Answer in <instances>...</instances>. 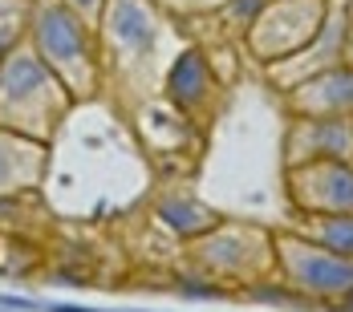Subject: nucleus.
I'll return each mask as SVG.
<instances>
[{"mask_svg": "<svg viewBox=\"0 0 353 312\" xmlns=\"http://www.w3.org/2000/svg\"><path fill=\"white\" fill-rule=\"evenodd\" d=\"M37 45H41L45 65H53L57 77L70 90L81 94L90 85V45H85V29L73 21L61 4H53V8L41 12V21H37Z\"/></svg>", "mask_w": 353, "mask_h": 312, "instance_id": "obj_1", "label": "nucleus"}, {"mask_svg": "<svg viewBox=\"0 0 353 312\" xmlns=\"http://www.w3.org/2000/svg\"><path fill=\"white\" fill-rule=\"evenodd\" d=\"M284 264H288V276L296 280L301 288L309 292H345L353 288V264L329 256V251H317L309 243H284Z\"/></svg>", "mask_w": 353, "mask_h": 312, "instance_id": "obj_2", "label": "nucleus"}, {"mask_svg": "<svg viewBox=\"0 0 353 312\" xmlns=\"http://www.w3.org/2000/svg\"><path fill=\"white\" fill-rule=\"evenodd\" d=\"M301 191V203L309 207H325V211H350L353 207V171L341 163H313L305 171H296L292 178Z\"/></svg>", "mask_w": 353, "mask_h": 312, "instance_id": "obj_3", "label": "nucleus"}, {"mask_svg": "<svg viewBox=\"0 0 353 312\" xmlns=\"http://www.w3.org/2000/svg\"><path fill=\"white\" fill-rule=\"evenodd\" d=\"M296 102L313 114H329V110H353V73H325L317 77Z\"/></svg>", "mask_w": 353, "mask_h": 312, "instance_id": "obj_4", "label": "nucleus"}, {"mask_svg": "<svg viewBox=\"0 0 353 312\" xmlns=\"http://www.w3.org/2000/svg\"><path fill=\"white\" fill-rule=\"evenodd\" d=\"M309 130V142H313V150H321L325 158H345L353 150V134L345 122H321L317 126H305Z\"/></svg>", "mask_w": 353, "mask_h": 312, "instance_id": "obj_5", "label": "nucleus"}, {"mask_svg": "<svg viewBox=\"0 0 353 312\" xmlns=\"http://www.w3.org/2000/svg\"><path fill=\"white\" fill-rule=\"evenodd\" d=\"M321 243L337 247L341 256H353V219H325V227H321Z\"/></svg>", "mask_w": 353, "mask_h": 312, "instance_id": "obj_6", "label": "nucleus"}, {"mask_svg": "<svg viewBox=\"0 0 353 312\" xmlns=\"http://www.w3.org/2000/svg\"><path fill=\"white\" fill-rule=\"evenodd\" d=\"M73 4H77L81 12H94V8H98V0H73Z\"/></svg>", "mask_w": 353, "mask_h": 312, "instance_id": "obj_7", "label": "nucleus"}]
</instances>
